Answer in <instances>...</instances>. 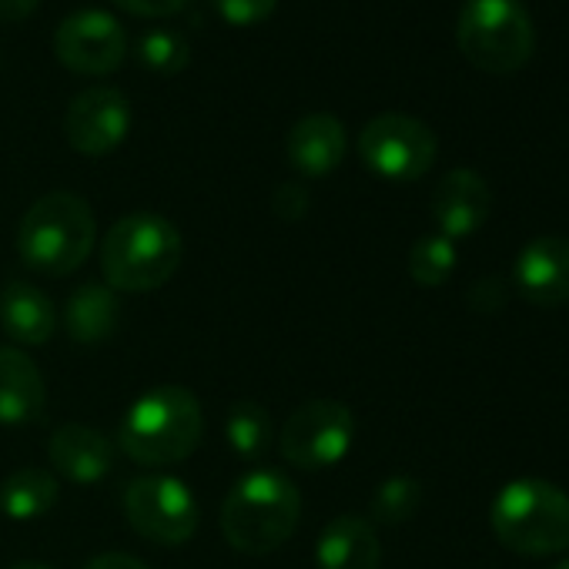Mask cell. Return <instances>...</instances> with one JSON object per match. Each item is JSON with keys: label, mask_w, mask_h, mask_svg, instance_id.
I'll return each instance as SVG.
<instances>
[{"label": "cell", "mask_w": 569, "mask_h": 569, "mask_svg": "<svg viewBox=\"0 0 569 569\" xmlns=\"http://www.w3.org/2000/svg\"><path fill=\"white\" fill-rule=\"evenodd\" d=\"M302 519V492L278 469L244 472L221 506V532L244 556L274 552L292 539Z\"/></svg>", "instance_id": "6da1fadb"}, {"label": "cell", "mask_w": 569, "mask_h": 569, "mask_svg": "<svg viewBox=\"0 0 569 569\" xmlns=\"http://www.w3.org/2000/svg\"><path fill=\"white\" fill-rule=\"evenodd\" d=\"M184 258L181 231L154 211L118 218L101 241V271L114 292H154L174 278Z\"/></svg>", "instance_id": "7a4b0ae2"}, {"label": "cell", "mask_w": 569, "mask_h": 569, "mask_svg": "<svg viewBox=\"0 0 569 569\" xmlns=\"http://www.w3.org/2000/svg\"><path fill=\"white\" fill-rule=\"evenodd\" d=\"M204 436V412L194 392L181 386L148 389L124 412L118 446L141 466H174L188 459Z\"/></svg>", "instance_id": "3957f363"}, {"label": "cell", "mask_w": 569, "mask_h": 569, "mask_svg": "<svg viewBox=\"0 0 569 569\" xmlns=\"http://www.w3.org/2000/svg\"><path fill=\"white\" fill-rule=\"evenodd\" d=\"M94 211L74 191H51L38 198L18 228V251L31 271L61 278L78 271L94 248Z\"/></svg>", "instance_id": "277c9868"}, {"label": "cell", "mask_w": 569, "mask_h": 569, "mask_svg": "<svg viewBox=\"0 0 569 569\" xmlns=\"http://www.w3.org/2000/svg\"><path fill=\"white\" fill-rule=\"evenodd\" d=\"M496 539L519 556H552L569 549V496L546 479L506 482L489 512Z\"/></svg>", "instance_id": "5b68a950"}, {"label": "cell", "mask_w": 569, "mask_h": 569, "mask_svg": "<svg viewBox=\"0 0 569 569\" xmlns=\"http://www.w3.org/2000/svg\"><path fill=\"white\" fill-rule=\"evenodd\" d=\"M462 58L482 74H516L536 51V28L519 0H466L456 21Z\"/></svg>", "instance_id": "8992f818"}, {"label": "cell", "mask_w": 569, "mask_h": 569, "mask_svg": "<svg viewBox=\"0 0 569 569\" xmlns=\"http://www.w3.org/2000/svg\"><path fill=\"white\" fill-rule=\"evenodd\" d=\"M439 141L432 128L412 114H379L359 134V158L386 181H419L436 164Z\"/></svg>", "instance_id": "52a82bcc"}, {"label": "cell", "mask_w": 569, "mask_h": 569, "mask_svg": "<svg viewBox=\"0 0 569 569\" xmlns=\"http://www.w3.org/2000/svg\"><path fill=\"white\" fill-rule=\"evenodd\" d=\"M356 442V416L339 399H309L278 432V449L299 469L339 466Z\"/></svg>", "instance_id": "ba28073f"}, {"label": "cell", "mask_w": 569, "mask_h": 569, "mask_svg": "<svg viewBox=\"0 0 569 569\" xmlns=\"http://www.w3.org/2000/svg\"><path fill=\"white\" fill-rule=\"evenodd\" d=\"M124 516L138 536L161 546H181L198 529L194 492L174 476H141L128 482Z\"/></svg>", "instance_id": "9c48e42d"}, {"label": "cell", "mask_w": 569, "mask_h": 569, "mask_svg": "<svg viewBox=\"0 0 569 569\" xmlns=\"http://www.w3.org/2000/svg\"><path fill=\"white\" fill-rule=\"evenodd\" d=\"M54 58L71 74H114L128 58V31L108 11H74L54 31Z\"/></svg>", "instance_id": "30bf717a"}, {"label": "cell", "mask_w": 569, "mask_h": 569, "mask_svg": "<svg viewBox=\"0 0 569 569\" xmlns=\"http://www.w3.org/2000/svg\"><path fill=\"white\" fill-rule=\"evenodd\" d=\"M131 131V101L118 88H88L74 94L64 114L68 144L84 158H104L124 144Z\"/></svg>", "instance_id": "8fae6325"}, {"label": "cell", "mask_w": 569, "mask_h": 569, "mask_svg": "<svg viewBox=\"0 0 569 569\" xmlns=\"http://www.w3.org/2000/svg\"><path fill=\"white\" fill-rule=\"evenodd\" d=\"M516 289L526 302L556 309L569 306V238L566 234H539L526 241L512 264Z\"/></svg>", "instance_id": "7c38bea8"}, {"label": "cell", "mask_w": 569, "mask_h": 569, "mask_svg": "<svg viewBox=\"0 0 569 569\" xmlns=\"http://www.w3.org/2000/svg\"><path fill=\"white\" fill-rule=\"evenodd\" d=\"M492 211V191L486 178L472 168H452L432 191V218L439 234L469 238L476 234Z\"/></svg>", "instance_id": "4fadbf2b"}, {"label": "cell", "mask_w": 569, "mask_h": 569, "mask_svg": "<svg viewBox=\"0 0 569 569\" xmlns=\"http://www.w3.org/2000/svg\"><path fill=\"white\" fill-rule=\"evenodd\" d=\"M346 151H349L346 124L326 111H316V114H306L302 121H296L289 131V141H284L289 164L306 178L332 174L346 161Z\"/></svg>", "instance_id": "5bb4252c"}, {"label": "cell", "mask_w": 569, "mask_h": 569, "mask_svg": "<svg viewBox=\"0 0 569 569\" xmlns=\"http://www.w3.org/2000/svg\"><path fill=\"white\" fill-rule=\"evenodd\" d=\"M48 456H51L54 469L68 482H78V486H94L114 469L111 439L104 432H98L94 426H81V422L61 426L48 442Z\"/></svg>", "instance_id": "9a60e30c"}, {"label": "cell", "mask_w": 569, "mask_h": 569, "mask_svg": "<svg viewBox=\"0 0 569 569\" xmlns=\"http://www.w3.org/2000/svg\"><path fill=\"white\" fill-rule=\"evenodd\" d=\"M48 402L44 376L38 362L11 346H0V422L28 426L41 419Z\"/></svg>", "instance_id": "2e32d148"}, {"label": "cell", "mask_w": 569, "mask_h": 569, "mask_svg": "<svg viewBox=\"0 0 569 569\" xmlns=\"http://www.w3.org/2000/svg\"><path fill=\"white\" fill-rule=\"evenodd\" d=\"M382 542L369 519L362 516H336L316 542V566L319 569H379Z\"/></svg>", "instance_id": "e0dca14e"}, {"label": "cell", "mask_w": 569, "mask_h": 569, "mask_svg": "<svg viewBox=\"0 0 569 569\" xmlns=\"http://www.w3.org/2000/svg\"><path fill=\"white\" fill-rule=\"evenodd\" d=\"M0 326L21 346H48L58 332V312L38 284L8 281L0 292Z\"/></svg>", "instance_id": "ac0fdd59"}, {"label": "cell", "mask_w": 569, "mask_h": 569, "mask_svg": "<svg viewBox=\"0 0 569 569\" xmlns=\"http://www.w3.org/2000/svg\"><path fill=\"white\" fill-rule=\"evenodd\" d=\"M121 326V299L111 284L84 281L64 306V332L78 346H101Z\"/></svg>", "instance_id": "d6986e66"}, {"label": "cell", "mask_w": 569, "mask_h": 569, "mask_svg": "<svg viewBox=\"0 0 569 569\" xmlns=\"http://www.w3.org/2000/svg\"><path fill=\"white\" fill-rule=\"evenodd\" d=\"M61 499V486L58 476L38 466H24L18 472H11L0 486V509H4L11 519L28 522V519H41L48 516Z\"/></svg>", "instance_id": "ffe728a7"}, {"label": "cell", "mask_w": 569, "mask_h": 569, "mask_svg": "<svg viewBox=\"0 0 569 569\" xmlns=\"http://www.w3.org/2000/svg\"><path fill=\"white\" fill-rule=\"evenodd\" d=\"M224 439L228 449L241 462H258L274 439V422L264 406L258 402H234L224 416Z\"/></svg>", "instance_id": "44dd1931"}, {"label": "cell", "mask_w": 569, "mask_h": 569, "mask_svg": "<svg viewBox=\"0 0 569 569\" xmlns=\"http://www.w3.org/2000/svg\"><path fill=\"white\" fill-rule=\"evenodd\" d=\"M456 264H459V251H456V241L446 234H426L409 251V274H412V281L426 284V289L446 284L452 278Z\"/></svg>", "instance_id": "7402d4cb"}, {"label": "cell", "mask_w": 569, "mask_h": 569, "mask_svg": "<svg viewBox=\"0 0 569 569\" xmlns=\"http://www.w3.org/2000/svg\"><path fill=\"white\" fill-rule=\"evenodd\" d=\"M138 61H141L151 74L174 78V74H181V71L188 68L191 48H188V41H184L178 31L154 28V31L141 34V41H138Z\"/></svg>", "instance_id": "603a6c76"}, {"label": "cell", "mask_w": 569, "mask_h": 569, "mask_svg": "<svg viewBox=\"0 0 569 569\" xmlns=\"http://www.w3.org/2000/svg\"><path fill=\"white\" fill-rule=\"evenodd\" d=\"M422 506V486L412 476H389L372 496V519L386 526H399L412 519Z\"/></svg>", "instance_id": "cb8c5ba5"}, {"label": "cell", "mask_w": 569, "mask_h": 569, "mask_svg": "<svg viewBox=\"0 0 569 569\" xmlns=\"http://www.w3.org/2000/svg\"><path fill=\"white\" fill-rule=\"evenodd\" d=\"M211 8L231 28H254V24H264L274 14L278 0H211Z\"/></svg>", "instance_id": "d4e9b609"}, {"label": "cell", "mask_w": 569, "mask_h": 569, "mask_svg": "<svg viewBox=\"0 0 569 569\" xmlns=\"http://www.w3.org/2000/svg\"><path fill=\"white\" fill-rule=\"evenodd\" d=\"M271 208L281 221H302L309 214V191L299 181H284L271 194Z\"/></svg>", "instance_id": "484cf974"}, {"label": "cell", "mask_w": 569, "mask_h": 569, "mask_svg": "<svg viewBox=\"0 0 569 569\" xmlns=\"http://www.w3.org/2000/svg\"><path fill=\"white\" fill-rule=\"evenodd\" d=\"M469 306L476 312H496V309H502L506 306V284L496 274L479 278L472 289H469Z\"/></svg>", "instance_id": "4316f807"}, {"label": "cell", "mask_w": 569, "mask_h": 569, "mask_svg": "<svg viewBox=\"0 0 569 569\" xmlns=\"http://www.w3.org/2000/svg\"><path fill=\"white\" fill-rule=\"evenodd\" d=\"M114 4L134 18H171L184 11L191 0H114Z\"/></svg>", "instance_id": "83f0119b"}, {"label": "cell", "mask_w": 569, "mask_h": 569, "mask_svg": "<svg viewBox=\"0 0 569 569\" xmlns=\"http://www.w3.org/2000/svg\"><path fill=\"white\" fill-rule=\"evenodd\" d=\"M84 569H151V566L141 562L138 556H128V552H101Z\"/></svg>", "instance_id": "f1b7e54d"}, {"label": "cell", "mask_w": 569, "mask_h": 569, "mask_svg": "<svg viewBox=\"0 0 569 569\" xmlns=\"http://www.w3.org/2000/svg\"><path fill=\"white\" fill-rule=\"evenodd\" d=\"M41 8V0H0V21L4 24H21Z\"/></svg>", "instance_id": "f546056e"}, {"label": "cell", "mask_w": 569, "mask_h": 569, "mask_svg": "<svg viewBox=\"0 0 569 569\" xmlns=\"http://www.w3.org/2000/svg\"><path fill=\"white\" fill-rule=\"evenodd\" d=\"M11 569H51L48 562H14Z\"/></svg>", "instance_id": "4dcf8cb0"}, {"label": "cell", "mask_w": 569, "mask_h": 569, "mask_svg": "<svg viewBox=\"0 0 569 569\" xmlns=\"http://www.w3.org/2000/svg\"><path fill=\"white\" fill-rule=\"evenodd\" d=\"M552 569H569V556H566V559H559V562H556Z\"/></svg>", "instance_id": "1f68e13d"}]
</instances>
